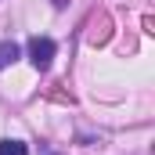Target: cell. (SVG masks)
<instances>
[{
    "label": "cell",
    "instance_id": "obj_2",
    "mask_svg": "<svg viewBox=\"0 0 155 155\" xmlns=\"http://www.w3.org/2000/svg\"><path fill=\"white\" fill-rule=\"evenodd\" d=\"M11 61H18V43L15 40H0V69H7Z\"/></svg>",
    "mask_w": 155,
    "mask_h": 155
},
{
    "label": "cell",
    "instance_id": "obj_3",
    "mask_svg": "<svg viewBox=\"0 0 155 155\" xmlns=\"http://www.w3.org/2000/svg\"><path fill=\"white\" fill-rule=\"evenodd\" d=\"M0 155H29V148H25L22 141H11V137H4V141H0Z\"/></svg>",
    "mask_w": 155,
    "mask_h": 155
},
{
    "label": "cell",
    "instance_id": "obj_1",
    "mask_svg": "<svg viewBox=\"0 0 155 155\" xmlns=\"http://www.w3.org/2000/svg\"><path fill=\"white\" fill-rule=\"evenodd\" d=\"M51 58H54V40H47V36H33L29 40V61L36 69H47Z\"/></svg>",
    "mask_w": 155,
    "mask_h": 155
}]
</instances>
